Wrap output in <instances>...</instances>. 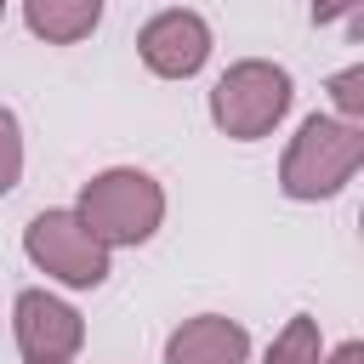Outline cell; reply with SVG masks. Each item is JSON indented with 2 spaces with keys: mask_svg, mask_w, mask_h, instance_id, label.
<instances>
[{
  "mask_svg": "<svg viewBox=\"0 0 364 364\" xmlns=\"http://www.w3.org/2000/svg\"><path fill=\"white\" fill-rule=\"evenodd\" d=\"M358 165H364V125L336 119V114H307L279 159V188L290 199L313 205V199L341 193Z\"/></svg>",
  "mask_w": 364,
  "mask_h": 364,
  "instance_id": "6da1fadb",
  "label": "cell"
},
{
  "mask_svg": "<svg viewBox=\"0 0 364 364\" xmlns=\"http://www.w3.org/2000/svg\"><path fill=\"white\" fill-rule=\"evenodd\" d=\"M74 216L91 228V239H102L108 250L114 245H142L159 233L165 222V188L136 171V165H114V171H97L85 188H80V205Z\"/></svg>",
  "mask_w": 364,
  "mask_h": 364,
  "instance_id": "7a4b0ae2",
  "label": "cell"
},
{
  "mask_svg": "<svg viewBox=\"0 0 364 364\" xmlns=\"http://www.w3.org/2000/svg\"><path fill=\"white\" fill-rule=\"evenodd\" d=\"M290 74L279 68V63H267V57H245V63H233L216 85H210V119H216V131L222 136H233V142H256V136H267L284 114H290Z\"/></svg>",
  "mask_w": 364,
  "mask_h": 364,
  "instance_id": "3957f363",
  "label": "cell"
},
{
  "mask_svg": "<svg viewBox=\"0 0 364 364\" xmlns=\"http://www.w3.org/2000/svg\"><path fill=\"white\" fill-rule=\"evenodd\" d=\"M23 250L40 273H51L68 290H97L114 267H108V245L91 239V228L74 210H40L23 228Z\"/></svg>",
  "mask_w": 364,
  "mask_h": 364,
  "instance_id": "277c9868",
  "label": "cell"
},
{
  "mask_svg": "<svg viewBox=\"0 0 364 364\" xmlns=\"http://www.w3.org/2000/svg\"><path fill=\"white\" fill-rule=\"evenodd\" d=\"M11 336L28 364H68L85 341V318L46 290H23L11 307Z\"/></svg>",
  "mask_w": 364,
  "mask_h": 364,
  "instance_id": "5b68a950",
  "label": "cell"
},
{
  "mask_svg": "<svg viewBox=\"0 0 364 364\" xmlns=\"http://www.w3.org/2000/svg\"><path fill=\"white\" fill-rule=\"evenodd\" d=\"M136 57H142L148 74H159V80H193V74L205 68V57H210V28H205L199 11H182V6H176V11H159V17L142 23Z\"/></svg>",
  "mask_w": 364,
  "mask_h": 364,
  "instance_id": "8992f818",
  "label": "cell"
},
{
  "mask_svg": "<svg viewBox=\"0 0 364 364\" xmlns=\"http://www.w3.org/2000/svg\"><path fill=\"white\" fill-rule=\"evenodd\" d=\"M245 358H250V336L239 318L222 313H199L176 324L165 341V364H245Z\"/></svg>",
  "mask_w": 364,
  "mask_h": 364,
  "instance_id": "52a82bcc",
  "label": "cell"
},
{
  "mask_svg": "<svg viewBox=\"0 0 364 364\" xmlns=\"http://www.w3.org/2000/svg\"><path fill=\"white\" fill-rule=\"evenodd\" d=\"M23 17L46 46H80L102 23V0H23Z\"/></svg>",
  "mask_w": 364,
  "mask_h": 364,
  "instance_id": "ba28073f",
  "label": "cell"
},
{
  "mask_svg": "<svg viewBox=\"0 0 364 364\" xmlns=\"http://www.w3.org/2000/svg\"><path fill=\"white\" fill-rule=\"evenodd\" d=\"M262 364H324V336H318V318L296 313V318L273 336V347H267V358H262Z\"/></svg>",
  "mask_w": 364,
  "mask_h": 364,
  "instance_id": "9c48e42d",
  "label": "cell"
},
{
  "mask_svg": "<svg viewBox=\"0 0 364 364\" xmlns=\"http://www.w3.org/2000/svg\"><path fill=\"white\" fill-rule=\"evenodd\" d=\"M17 182H23V125L0 102V193H11Z\"/></svg>",
  "mask_w": 364,
  "mask_h": 364,
  "instance_id": "30bf717a",
  "label": "cell"
},
{
  "mask_svg": "<svg viewBox=\"0 0 364 364\" xmlns=\"http://www.w3.org/2000/svg\"><path fill=\"white\" fill-rule=\"evenodd\" d=\"M330 102H336V119L364 125V63H353V68H341L330 80Z\"/></svg>",
  "mask_w": 364,
  "mask_h": 364,
  "instance_id": "8fae6325",
  "label": "cell"
},
{
  "mask_svg": "<svg viewBox=\"0 0 364 364\" xmlns=\"http://www.w3.org/2000/svg\"><path fill=\"white\" fill-rule=\"evenodd\" d=\"M364 11V0H313V23L324 28V23H336V17H358Z\"/></svg>",
  "mask_w": 364,
  "mask_h": 364,
  "instance_id": "7c38bea8",
  "label": "cell"
},
{
  "mask_svg": "<svg viewBox=\"0 0 364 364\" xmlns=\"http://www.w3.org/2000/svg\"><path fill=\"white\" fill-rule=\"evenodd\" d=\"M324 364H364V341H341V347H336Z\"/></svg>",
  "mask_w": 364,
  "mask_h": 364,
  "instance_id": "4fadbf2b",
  "label": "cell"
},
{
  "mask_svg": "<svg viewBox=\"0 0 364 364\" xmlns=\"http://www.w3.org/2000/svg\"><path fill=\"white\" fill-rule=\"evenodd\" d=\"M0 17H6V0H0Z\"/></svg>",
  "mask_w": 364,
  "mask_h": 364,
  "instance_id": "5bb4252c",
  "label": "cell"
}]
</instances>
